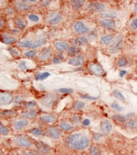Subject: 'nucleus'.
Instances as JSON below:
<instances>
[{
    "instance_id": "nucleus-1",
    "label": "nucleus",
    "mask_w": 137,
    "mask_h": 155,
    "mask_svg": "<svg viewBox=\"0 0 137 155\" xmlns=\"http://www.w3.org/2000/svg\"><path fill=\"white\" fill-rule=\"evenodd\" d=\"M66 145L69 149L77 151L86 149L90 145V139L88 135L82 133H75L68 137Z\"/></svg>"
},
{
    "instance_id": "nucleus-2",
    "label": "nucleus",
    "mask_w": 137,
    "mask_h": 155,
    "mask_svg": "<svg viewBox=\"0 0 137 155\" xmlns=\"http://www.w3.org/2000/svg\"><path fill=\"white\" fill-rule=\"evenodd\" d=\"M47 41L46 36L40 37L36 41H31V40H22L17 42V46L22 48H38L43 46Z\"/></svg>"
},
{
    "instance_id": "nucleus-3",
    "label": "nucleus",
    "mask_w": 137,
    "mask_h": 155,
    "mask_svg": "<svg viewBox=\"0 0 137 155\" xmlns=\"http://www.w3.org/2000/svg\"><path fill=\"white\" fill-rule=\"evenodd\" d=\"M88 70L93 75L97 76H103L105 75V71L103 67H102L101 64L98 62H92L88 66Z\"/></svg>"
},
{
    "instance_id": "nucleus-4",
    "label": "nucleus",
    "mask_w": 137,
    "mask_h": 155,
    "mask_svg": "<svg viewBox=\"0 0 137 155\" xmlns=\"http://www.w3.org/2000/svg\"><path fill=\"white\" fill-rule=\"evenodd\" d=\"M122 43H123V39L121 36H117L115 38V40L113 41L111 46L109 47V52L112 54H116L121 50L122 47Z\"/></svg>"
},
{
    "instance_id": "nucleus-5",
    "label": "nucleus",
    "mask_w": 137,
    "mask_h": 155,
    "mask_svg": "<svg viewBox=\"0 0 137 155\" xmlns=\"http://www.w3.org/2000/svg\"><path fill=\"white\" fill-rule=\"evenodd\" d=\"M74 30L79 35H83L86 34L88 32H89V28L83 22H76L74 25Z\"/></svg>"
},
{
    "instance_id": "nucleus-6",
    "label": "nucleus",
    "mask_w": 137,
    "mask_h": 155,
    "mask_svg": "<svg viewBox=\"0 0 137 155\" xmlns=\"http://www.w3.org/2000/svg\"><path fill=\"white\" fill-rule=\"evenodd\" d=\"M15 97L8 92H0V105H8L14 101Z\"/></svg>"
},
{
    "instance_id": "nucleus-7",
    "label": "nucleus",
    "mask_w": 137,
    "mask_h": 155,
    "mask_svg": "<svg viewBox=\"0 0 137 155\" xmlns=\"http://www.w3.org/2000/svg\"><path fill=\"white\" fill-rule=\"evenodd\" d=\"M57 97H58L57 95H53V94L47 95H46L44 98L42 99L41 103H42V105H43L44 106H46L47 108H51V107H52V106L55 105V103L56 102Z\"/></svg>"
},
{
    "instance_id": "nucleus-8",
    "label": "nucleus",
    "mask_w": 137,
    "mask_h": 155,
    "mask_svg": "<svg viewBox=\"0 0 137 155\" xmlns=\"http://www.w3.org/2000/svg\"><path fill=\"white\" fill-rule=\"evenodd\" d=\"M16 144L22 148H31L32 146L31 141L26 135H20L16 139Z\"/></svg>"
},
{
    "instance_id": "nucleus-9",
    "label": "nucleus",
    "mask_w": 137,
    "mask_h": 155,
    "mask_svg": "<svg viewBox=\"0 0 137 155\" xmlns=\"http://www.w3.org/2000/svg\"><path fill=\"white\" fill-rule=\"evenodd\" d=\"M100 129H101L102 134L103 135H109L112 130V122L108 119L102 120L101 124H100Z\"/></svg>"
},
{
    "instance_id": "nucleus-10",
    "label": "nucleus",
    "mask_w": 137,
    "mask_h": 155,
    "mask_svg": "<svg viewBox=\"0 0 137 155\" xmlns=\"http://www.w3.org/2000/svg\"><path fill=\"white\" fill-rule=\"evenodd\" d=\"M47 135L51 139L59 140V139H61V137L62 136V130L60 128L51 126V127H49L47 129Z\"/></svg>"
},
{
    "instance_id": "nucleus-11",
    "label": "nucleus",
    "mask_w": 137,
    "mask_h": 155,
    "mask_svg": "<svg viewBox=\"0 0 137 155\" xmlns=\"http://www.w3.org/2000/svg\"><path fill=\"white\" fill-rule=\"evenodd\" d=\"M134 117H135V114H133V113L128 114L127 115H121V114H113L112 115V119L117 123H121V124H125L127 120L134 119Z\"/></svg>"
},
{
    "instance_id": "nucleus-12",
    "label": "nucleus",
    "mask_w": 137,
    "mask_h": 155,
    "mask_svg": "<svg viewBox=\"0 0 137 155\" xmlns=\"http://www.w3.org/2000/svg\"><path fill=\"white\" fill-rule=\"evenodd\" d=\"M85 62V57L83 55H78L76 57H72L69 61V64L74 67H80Z\"/></svg>"
},
{
    "instance_id": "nucleus-13",
    "label": "nucleus",
    "mask_w": 137,
    "mask_h": 155,
    "mask_svg": "<svg viewBox=\"0 0 137 155\" xmlns=\"http://www.w3.org/2000/svg\"><path fill=\"white\" fill-rule=\"evenodd\" d=\"M51 54H52V49L51 47H45L41 50L39 55H38V57H39V60L41 61H43V62H46L47 60H49L51 57Z\"/></svg>"
},
{
    "instance_id": "nucleus-14",
    "label": "nucleus",
    "mask_w": 137,
    "mask_h": 155,
    "mask_svg": "<svg viewBox=\"0 0 137 155\" xmlns=\"http://www.w3.org/2000/svg\"><path fill=\"white\" fill-rule=\"evenodd\" d=\"M36 149L38 150V152L41 154H50L51 151V147L49 145H47L45 143H42V142H38L36 143Z\"/></svg>"
},
{
    "instance_id": "nucleus-15",
    "label": "nucleus",
    "mask_w": 137,
    "mask_h": 155,
    "mask_svg": "<svg viewBox=\"0 0 137 155\" xmlns=\"http://www.w3.org/2000/svg\"><path fill=\"white\" fill-rule=\"evenodd\" d=\"M88 8L92 12H95V13H103L106 7L103 4L99 3V2H94V3H92L91 4L89 5Z\"/></svg>"
},
{
    "instance_id": "nucleus-16",
    "label": "nucleus",
    "mask_w": 137,
    "mask_h": 155,
    "mask_svg": "<svg viewBox=\"0 0 137 155\" xmlns=\"http://www.w3.org/2000/svg\"><path fill=\"white\" fill-rule=\"evenodd\" d=\"M100 24L101 26L106 27L107 29H111V30H113L115 29L116 27V22L113 19H107V18H103L100 20Z\"/></svg>"
},
{
    "instance_id": "nucleus-17",
    "label": "nucleus",
    "mask_w": 137,
    "mask_h": 155,
    "mask_svg": "<svg viewBox=\"0 0 137 155\" xmlns=\"http://www.w3.org/2000/svg\"><path fill=\"white\" fill-rule=\"evenodd\" d=\"M1 39H2V41L5 44H8V45H10V44H13L17 41V39H16L15 36H13V35H11L9 33H3L2 36H1Z\"/></svg>"
},
{
    "instance_id": "nucleus-18",
    "label": "nucleus",
    "mask_w": 137,
    "mask_h": 155,
    "mask_svg": "<svg viewBox=\"0 0 137 155\" xmlns=\"http://www.w3.org/2000/svg\"><path fill=\"white\" fill-rule=\"evenodd\" d=\"M55 47L59 52H67V50L70 47V45L68 42H65V41H58L55 42Z\"/></svg>"
},
{
    "instance_id": "nucleus-19",
    "label": "nucleus",
    "mask_w": 137,
    "mask_h": 155,
    "mask_svg": "<svg viewBox=\"0 0 137 155\" xmlns=\"http://www.w3.org/2000/svg\"><path fill=\"white\" fill-rule=\"evenodd\" d=\"M38 114V111L36 109H30L26 111H24L22 112L21 115L22 117L25 118V119H33L35 118L36 115Z\"/></svg>"
},
{
    "instance_id": "nucleus-20",
    "label": "nucleus",
    "mask_w": 137,
    "mask_h": 155,
    "mask_svg": "<svg viewBox=\"0 0 137 155\" xmlns=\"http://www.w3.org/2000/svg\"><path fill=\"white\" fill-rule=\"evenodd\" d=\"M16 7L18 10L22 11V12L30 10L31 8V6L25 3V1H17L16 2Z\"/></svg>"
},
{
    "instance_id": "nucleus-21",
    "label": "nucleus",
    "mask_w": 137,
    "mask_h": 155,
    "mask_svg": "<svg viewBox=\"0 0 137 155\" xmlns=\"http://www.w3.org/2000/svg\"><path fill=\"white\" fill-rule=\"evenodd\" d=\"M85 3V0H70V4L73 9L79 10L83 6Z\"/></svg>"
},
{
    "instance_id": "nucleus-22",
    "label": "nucleus",
    "mask_w": 137,
    "mask_h": 155,
    "mask_svg": "<svg viewBox=\"0 0 137 155\" xmlns=\"http://www.w3.org/2000/svg\"><path fill=\"white\" fill-rule=\"evenodd\" d=\"M41 120L44 123H46V124H52L54 123L56 120V115H53V114H43L41 116Z\"/></svg>"
},
{
    "instance_id": "nucleus-23",
    "label": "nucleus",
    "mask_w": 137,
    "mask_h": 155,
    "mask_svg": "<svg viewBox=\"0 0 137 155\" xmlns=\"http://www.w3.org/2000/svg\"><path fill=\"white\" fill-rule=\"evenodd\" d=\"M79 53H80V48L77 46H71L67 50V55L69 57H76L78 55H79Z\"/></svg>"
},
{
    "instance_id": "nucleus-24",
    "label": "nucleus",
    "mask_w": 137,
    "mask_h": 155,
    "mask_svg": "<svg viewBox=\"0 0 137 155\" xmlns=\"http://www.w3.org/2000/svg\"><path fill=\"white\" fill-rule=\"evenodd\" d=\"M88 39L87 36H81L75 38L74 41V46L79 47L81 46H85L88 43Z\"/></svg>"
},
{
    "instance_id": "nucleus-25",
    "label": "nucleus",
    "mask_w": 137,
    "mask_h": 155,
    "mask_svg": "<svg viewBox=\"0 0 137 155\" xmlns=\"http://www.w3.org/2000/svg\"><path fill=\"white\" fill-rule=\"evenodd\" d=\"M125 128L129 130H135L137 129V119H131L127 120L125 123Z\"/></svg>"
},
{
    "instance_id": "nucleus-26",
    "label": "nucleus",
    "mask_w": 137,
    "mask_h": 155,
    "mask_svg": "<svg viewBox=\"0 0 137 155\" xmlns=\"http://www.w3.org/2000/svg\"><path fill=\"white\" fill-rule=\"evenodd\" d=\"M59 128L63 130V131H65V132H70L72 130H74V125L69 122H66V121H63L61 122L60 125H59Z\"/></svg>"
},
{
    "instance_id": "nucleus-27",
    "label": "nucleus",
    "mask_w": 137,
    "mask_h": 155,
    "mask_svg": "<svg viewBox=\"0 0 137 155\" xmlns=\"http://www.w3.org/2000/svg\"><path fill=\"white\" fill-rule=\"evenodd\" d=\"M62 20V16L60 13H55L54 15H52L51 18H50V19L48 20V23L51 25H56L59 22H61V21Z\"/></svg>"
},
{
    "instance_id": "nucleus-28",
    "label": "nucleus",
    "mask_w": 137,
    "mask_h": 155,
    "mask_svg": "<svg viewBox=\"0 0 137 155\" xmlns=\"http://www.w3.org/2000/svg\"><path fill=\"white\" fill-rule=\"evenodd\" d=\"M28 120L27 119H21V120H17L14 124V129L17 131H19L21 129H22L24 127H26L28 124Z\"/></svg>"
},
{
    "instance_id": "nucleus-29",
    "label": "nucleus",
    "mask_w": 137,
    "mask_h": 155,
    "mask_svg": "<svg viewBox=\"0 0 137 155\" xmlns=\"http://www.w3.org/2000/svg\"><path fill=\"white\" fill-rule=\"evenodd\" d=\"M101 17L102 18H107V19H114L117 17V13L115 11L109 10L103 12L101 13Z\"/></svg>"
},
{
    "instance_id": "nucleus-30",
    "label": "nucleus",
    "mask_w": 137,
    "mask_h": 155,
    "mask_svg": "<svg viewBox=\"0 0 137 155\" xmlns=\"http://www.w3.org/2000/svg\"><path fill=\"white\" fill-rule=\"evenodd\" d=\"M113 39H114V37L112 35H109V34H107V35H104V36H102L101 37V43L102 44H103V45H109V44H111L113 41Z\"/></svg>"
},
{
    "instance_id": "nucleus-31",
    "label": "nucleus",
    "mask_w": 137,
    "mask_h": 155,
    "mask_svg": "<svg viewBox=\"0 0 137 155\" xmlns=\"http://www.w3.org/2000/svg\"><path fill=\"white\" fill-rule=\"evenodd\" d=\"M84 106H85L84 102L80 101V100H77V101H74L73 104V109L75 110V111H79V110H81L84 108Z\"/></svg>"
},
{
    "instance_id": "nucleus-32",
    "label": "nucleus",
    "mask_w": 137,
    "mask_h": 155,
    "mask_svg": "<svg viewBox=\"0 0 137 155\" xmlns=\"http://www.w3.org/2000/svg\"><path fill=\"white\" fill-rule=\"evenodd\" d=\"M30 134L31 135H35V136H37V137H42L44 135H46L44 130H42L41 129H38V128H33V129H30Z\"/></svg>"
},
{
    "instance_id": "nucleus-33",
    "label": "nucleus",
    "mask_w": 137,
    "mask_h": 155,
    "mask_svg": "<svg viewBox=\"0 0 137 155\" xmlns=\"http://www.w3.org/2000/svg\"><path fill=\"white\" fill-rule=\"evenodd\" d=\"M129 66V60L127 57H121L117 61V67H125Z\"/></svg>"
},
{
    "instance_id": "nucleus-34",
    "label": "nucleus",
    "mask_w": 137,
    "mask_h": 155,
    "mask_svg": "<svg viewBox=\"0 0 137 155\" xmlns=\"http://www.w3.org/2000/svg\"><path fill=\"white\" fill-rule=\"evenodd\" d=\"M89 154L90 155H101V150L100 149L96 146V145H92L89 149Z\"/></svg>"
},
{
    "instance_id": "nucleus-35",
    "label": "nucleus",
    "mask_w": 137,
    "mask_h": 155,
    "mask_svg": "<svg viewBox=\"0 0 137 155\" xmlns=\"http://www.w3.org/2000/svg\"><path fill=\"white\" fill-rule=\"evenodd\" d=\"M112 95H113V96H114L115 98H117V100H121V101H126L125 96H124L119 90H113V91H112Z\"/></svg>"
},
{
    "instance_id": "nucleus-36",
    "label": "nucleus",
    "mask_w": 137,
    "mask_h": 155,
    "mask_svg": "<svg viewBox=\"0 0 137 155\" xmlns=\"http://www.w3.org/2000/svg\"><path fill=\"white\" fill-rule=\"evenodd\" d=\"M15 24L16 26L17 27V28H19L21 30H22V29H24L26 27V24H25V22L23 20H22L21 18H15Z\"/></svg>"
},
{
    "instance_id": "nucleus-37",
    "label": "nucleus",
    "mask_w": 137,
    "mask_h": 155,
    "mask_svg": "<svg viewBox=\"0 0 137 155\" xmlns=\"http://www.w3.org/2000/svg\"><path fill=\"white\" fill-rule=\"evenodd\" d=\"M50 73L49 72H43V73H39L36 76V81H43L46 80V78L50 76Z\"/></svg>"
},
{
    "instance_id": "nucleus-38",
    "label": "nucleus",
    "mask_w": 137,
    "mask_h": 155,
    "mask_svg": "<svg viewBox=\"0 0 137 155\" xmlns=\"http://www.w3.org/2000/svg\"><path fill=\"white\" fill-rule=\"evenodd\" d=\"M14 114H15V112L13 110H11V109L3 110L0 113V115L3 116V117H10V116H13Z\"/></svg>"
},
{
    "instance_id": "nucleus-39",
    "label": "nucleus",
    "mask_w": 137,
    "mask_h": 155,
    "mask_svg": "<svg viewBox=\"0 0 137 155\" xmlns=\"http://www.w3.org/2000/svg\"><path fill=\"white\" fill-rule=\"evenodd\" d=\"M82 119L81 117L79 116V115H74V116H73L71 119V123L72 124L74 125V124H79L81 123Z\"/></svg>"
},
{
    "instance_id": "nucleus-40",
    "label": "nucleus",
    "mask_w": 137,
    "mask_h": 155,
    "mask_svg": "<svg viewBox=\"0 0 137 155\" xmlns=\"http://www.w3.org/2000/svg\"><path fill=\"white\" fill-rule=\"evenodd\" d=\"M0 134L3 135H8L9 134V129L6 126L3 125L1 123H0Z\"/></svg>"
},
{
    "instance_id": "nucleus-41",
    "label": "nucleus",
    "mask_w": 137,
    "mask_h": 155,
    "mask_svg": "<svg viewBox=\"0 0 137 155\" xmlns=\"http://www.w3.org/2000/svg\"><path fill=\"white\" fill-rule=\"evenodd\" d=\"M63 61H64V59H63L62 56L57 55V56H55V57H53L52 62H53V64H61V63L63 62Z\"/></svg>"
},
{
    "instance_id": "nucleus-42",
    "label": "nucleus",
    "mask_w": 137,
    "mask_h": 155,
    "mask_svg": "<svg viewBox=\"0 0 137 155\" xmlns=\"http://www.w3.org/2000/svg\"><path fill=\"white\" fill-rule=\"evenodd\" d=\"M36 56V52L34 50H30V51H27L25 53V57H28V58H33Z\"/></svg>"
},
{
    "instance_id": "nucleus-43",
    "label": "nucleus",
    "mask_w": 137,
    "mask_h": 155,
    "mask_svg": "<svg viewBox=\"0 0 137 155\" xmlns=\"http://www.w3.org/2000/svg\"><path fill=\"white\" fill-rule=\"evenodd\" d=\"M8 52H10L11 55L13 56V57H17L19 56V52L15 49V48H13V47H11V48H8Z\"/></svg>"
},
{
    "instance_id": "nucleus-44",
    "label": "nucleus",
    "mask_w": 137,
    "mask_h": 155,
    "mask_svg": "<svg viewBox=\"0 0 137 155\" xmlns=\"http://www.w3.org/2000/svg\"><path fill=\"white\" fill-rule=\"evenodd\" d=\"M58 92L60 93H64V94H70V93H73V90L72 89H68V88H62V89H59L57 90Z\"/></svg>"
},
{
    "instance_id": "nucleus-45",
    "label": "nucleus",
    "mask_w": 137,
    "mask_h": 155,
    "mask_svg": "<svg viewBox=\"0 0 137 155\" xmlns=\"http://www.w3.org/2000/svg\"><path fill=\"white\" fill-rule=\"evenodd\" d=\"M111 107H112L114 110H117V111H118V112H120V111H122V106L117 103H112V105H111Z\"/></svg>"
},
{
    "instance_id": "nucleus-46",
    "label": "nucleus",
    "mask_w": 137,
    "mask_h": 155,
    "mask_svg": "<svg viewBox=\"0 0 137 155\" xmlns=\"http://www.w3.org/2000/svg\"><path fill=\"white\" fill-rule=\"evenodd\" d=\"M102 134H100V133H94L93 135H92V140H94V141H99V140H101L102 138Z\"/></svg>"
},
{
    "instance_id": "nucleus-47",
    "label": "nucleus",
    "mask_w": 137,
    "mask_h": 155,
    "mask_svg": "<svg viewBox=\"0 0 137 155\" xmlns=\"http://www.w3.org/2000/svg\"><path fill=\"white\" fill-rule=\"evenodd\" d=\"M14 100H15L16 104L21 105V104L24 103L25 99H24V97H22V96H17V97H15V99H14Z\"/></svg>"
},
{
    "instance_id": "nucleus-48",
    "label": "nucleus",
    "mask_w": 137,
    "mask_h": 155,
    "mask_svg": "<svg viewBox=\"0 0 137 155\" xmlns=\"http://www.w3.org/2000/svg\"><path fill=\"white\" fill-rule=\"evenodd\" d=\"M36 101H29V102H27V103H26V107H27V108L31 109V108H34V107H36Z\"/></svg>"
},
{
    "instance_id": "nucleus-49",
    "label": "nucleus",
    "mask_w": 137,
    "mask_h": 155,
    "mask_svg": "<svg viewBox=\"0 0 137 155\" xmlns=\"http://www.w3.org/2000/svg\"><path fill=\"white\" fill-rule=\"evenodd\" d=\"M28 18L30 19L31 21H32V22H38L39 21V17L36 14H30V15L28 16Z\"/></svg>"
},
{
    "instance_id": "nucleus-50",
    "label": "nucleus",
    "mask_w": 137,
    "mask_h": 155,
    "mask_svg": "<svg viewBox=\"0 0 137 155\" xmlns=\"http://www.w3.org/2000/svg\"><path fill=\"white\" fill-rule=\"evenodd\" d=\"M51 0H41L40 1V4L41 7H46L51 4Z\"/></svg>"
},
{
    "instance_id": "nucleus-51",
    "label": "nucleus",
    "mask_w": 137,
    "mask_h": 155,
    "mask_svg": "<svg viewBox=\"0 0 137 155\" xmlns=\"http://www.w3.org/2000/svg\"><path fill=\"white\" fill-rule=\"evenodd\" d=\"M81 98L85 99V100H95L97 99V97H93V96H90V95H81Z\"/></svg>"
},
{
    "instance_id": "nucleus-52",
    "label": "nucleus",
    "mask_w": 137,
    "mask_h": 155,
    "mask_svg": "<svg viewBox=\"0 0 137 155\" xmlns=\"http://www.w3.org/2000/svg\"><path fill=\"white\" fill-rule=\"evenodd\" d=\"M131 27L132 29L137 30V18H135L134 20L132 21L131 23Z\"/></svg>"
},
{
    "instance_id": "nucleus-53",
    "label": "nucleus",
    "mask_w": 137,
    "mask_h": 155,
    "mask_svg": "<svg viewBox=\"0 0 137 155\" xmlns=\"http://www.w3.org/2000/svg\"><path fill=\"white\" fill-rule=\"evenodd\" d=\"M18 67L20 68L22 71H26L27 70V67H26V65L24 62H20V64L18 65Z\"/></svg>"
},
{
    "instance_id": "nucleus-54",
    "label": "nucleus",
    "mask_w": 137,
    "mask_h": 155,
    "mask_svg": "<svg viewBox=\"0 0 137 155\" xmlns=\"http://www.w3.org/2000/svg\"><path fill=\"white\" fill-rule=\"evenodd\" d=\"M82 124L83 126H88L90 124V120L88 119H84L82 121Z\"/></svg>"
},
{
    "instance_id": "nucleus-55",
    "label": "nucleus",
    "mask_w": 137,
    "mask_h": 155,
    "mask_svg": "<svg viewBox=\"0 0 137 155\" xmlns=\"http://www.w3.org/2000/svg\"><path fill=\"white\" fill-rule=\"evenodd\" d=\"M13 12H14V9L13 8H8L6 9V13L7 14H12V13H13Z\"/></svg>"
},
{
    "instance_id": "nucleus-56",
    "label": "nucleus",
    "mask_w": 137,
    "mask_h": 155,
    "mask_svg": "<svg viewBox=\"0 0 137 155\" xmlns=\"http://www.w3.org/2000/svg\"><path fill=\"white\" fill-rule=\"evenodd\" d=\"M127 75V71H125V70H122L119 73V76H120V77H123L124 76H126Z\"/></svg>"
},
{
    "instance_id": "nucleus-57",
    "label": "nucleus",
    "mask_w": 137,
    "mask_h": 155,
    "mask_svg": "<svg viewBox=\"0 0 137 155\" xmlns=\"http://www.w3.org/2000/svg\"><path fill=\"white\" fill-rule=\"evenodd\" d=\"M4 23H5V22H4V20L0 17V28L1 27H3L4 26Z\"/></svg>"
},
{
    "instance_id": "nucleus-58",
    "label": "nucleus",
    "mask_w": 137,
    "mask_h": 155,
    "mask_svg": "<svg viewBox=\"0 0 137 155\" xmlns=\"http://www.w3.org/2000/svg\"><path fill=\"white\" fill-rule=\"evenodd\" d=\"M22 1L29 2V3H36V2H37V0H22Z\"/></svg>"
},
{
    "instance_id": "nucleus-59",
    "label": "nucleus",
    "mask_w": 137,
    "mask_h": 155,
    "mask_svg": "<svg viewBox=\"0 0 137 155\" xmlns=\"http://www.w3.org/2000/svg\"><path fill=\"white\" fill-rule=\"evenodd\" d=\"M27 155H38L36 153H34V152H28L27 153Z\"/></svg>"
},
{
    "instance_id": "nucleus-60",
    "label": "nucleus",
    "mask_w": 137,
    "mask_h": 155,
    "mask_svg": "<svg viewBox=\"0 0 137 155\" xmlns=\"http://www.w3.org/2000/svg\"><path fill=\"white\" fill-rule=\"evenodd\" d=\"M135 12L137 13V0L136 1V4H135Z\"/></svg>"
},
{
    "instance_id": "nucleus-61",
    "label": "nucleus",
    "mask_w": 137,
    "mask_h": 155,
    "mask_svg": "<svg viewBox=\"0 0 137 155\" xmlns=\"http://www.w3.org/2000/svg\"><path fill=\"white\" fill-rule=\"evenodd\" d=\"M20 155H26V154H21Z\"/></svg>"
}]
</instances>
